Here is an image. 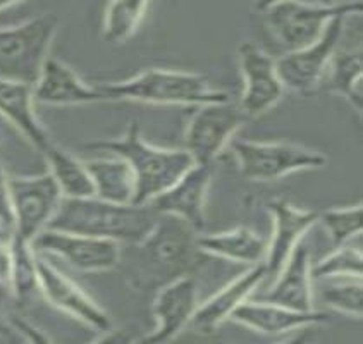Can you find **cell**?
<instances>
[{
  "label": "cell",
  "instance_id": "cell-23",
  "mask_svg": "<svg viewBox=\"0 0 363 344\" xmlns=\"http://www.w3.org/2000/svg\"><path fill=\"white\" fill-rule=\"evenodd\" d=\"M94 183L95 196L114 204H133L135 200V176L128 162L118 155L84 160Z\"/></svg>",
  "mask_w": 363,
  "mask_h": 344
},
{
  "label": "cell",
  "instance_id": "cell-18",
  "mask_svg": "<svg viewBox=\"0 0 363 344\" xmlns=\"http://www.w3.org/2000/svg\"><path fill=\"white\" fill-rule=\"evenodd\" d=\"M265 277H269L265 264L252 265L240 277L225 284L223 289L217 291L207 301L196 306L189 327L201 335L213 334L224 322L229 321L233 311L241 303L252 296L253 291L264 282Z\"/></svg>",
  "mask_w": 363,
  "mask_h": 344
},
{
  "label": "cell",
  "instance_id": "cell-19",
  "mask_svg": "<svg viewBox=\"0 0 363 344\" xmlns=\"http://www.w3.org/2000/svg\"><path fill=\"white\" fill-rule=\"evenodd\" d=\"M267 209L272 216L274 231L264 264L269 275H276L284 265V262L288 260L294 246L317 224L318 212L298 209L296 205L286 200H272Z\"/></svg>",
  "mask_w": 363,
  "mask_h": 344
},
{
  "label": "cell",
  "instance_id": "cell-34",
  "mask_svg": "<svg viewBox=\"0 0 363 344\" xmlns=\"http://www.w3.org/2000/svg\"><path fill=\"white\" fill-rule=\"evenodd\" d=\"M24 0H0V11L7 9V7L16 6V4H21Z\"/></svg>",
  "mask_w": 363,
  "mask_h": 344
},
{
  "label": "cell",
  "instance_id": "cell-3",
  "mask_svg": "<svg viewBox=\"0 0 363 344\" xmlns=\"http://www.w3.org/2000/svg\"><path fill=\"white\" fill-rule=\"evenodd\" d=\"M199 231L183 218L159 213L150 233L138 245V286L159 289L181 275L191 274L199 262Z\"/></svg>",
  "mask_w": 363,
  "mask_h": 344
},
{
  "label": "cell",
  "instance_id": "cell-33",
  "mask_svg": "<svg viewBox=\"0 0 363 344\" xmlns=\"http://www.w3.org/2000/svg\"><path fill=\"white\" fill-rule=\"evenodd\" d=\"M281 2H289V0H257V9L264 12L265 9H269V7L276 6V4H281Z\"/></svg>",
  "mask_w": 363,
  "mask_h": 344
},
{
  "label": "cell",
  "instance_id": "cell-16",
  "mask_svg": "<svg viewBox=\"0 0 363 344\" xmlns=\"http://www.w3.org/2000/svg\"><path fill=\"white\" fill-rule=\"evenodd\" d=\"M229 321L240 323L246 329H252L253 333L277 338V335L296 333L300 329L328 322V315L317 310H293L277 303L264 301V299L252 301L248 298L233 311Z\"/></svg>",
  "mask_w": 363,
  "mask_h": 344
},
{
  "label": "cell",
  "instance_id": "cell-14",
  "mask_svg": "<svg viewBox=\"0 0 363 344\" xmlns=\"http://www.w3.org/2000/svg\"><path fill=\"white\" fill-rule=\"evenodd\" d=\"M199 305V287L191 274L181 275L160 286L152 305L155 329L143 335L140 341L150 344L172 341L184 327L189 326Z\"/></svg>",
  "mask_w": 363,
  "mask_h": 344
},
{
  "label": "cell",
  "instance_id": "cell-28",
  "mask_svg": "<svg viewBox=\"0 0 363 344\" xmlns=\"http://www.w3.org/2000/svg\"><path fill=\"white\" fill-rule=\"evenodd\" d=\"M363 275V255L353 246H336L334 252L312 265V279H341Z\"/></svg>",
  "mask_w": 363,
  "mask_h": 344
},
{
  "label": "cell",
  "instance_id": "cell-36",
  "mask_svg": "<svg viewBox=\"0 0 363 344\" xmlns=\"http://www.w3.org/2000/svg\"><path fill=\"white\" fill-rule=\"evenodd\" d=\"M322 2L328 4V6H329V4H336V0H322Z\"/></svg>",
  "mask_w": 363,
  "mask_h": 344
},
{
  "label": "cell",
  "instance_id": "cell-8",
  "mask_svg": "<svg viewBox=\"0 0 363 344\" xmlns=\"http://www.w3.org/2000/svg\"><path fill=\"white\" fill-rule=\"evenodd\" d=\"M14 231L12 234L31 243L57 212L62 193L50 172L42 176H7Z\"/></svg>",
  "mask_w": 363,
  "mask_h": 344
},
{
  "label": "cell",
  "instance_id": "cell-27",
  "mask_svg": "<svg viewBox=\"0 0 363 344\" xmlns=\"http://www.w3.org/2000/svg\"><path fill=\"white\" fill-rule=\"evenodd\" d=\"M150 0H111L104 16V40L112 45L124 43L136 33Z\"/></svg>",
  "mask_w": 363,
  "mask_h": 344
},
{
  "label": "cell",
  "instance_id": "cell-30",
  "mask_svg": "<svg viewBox=\"0 0 363 344\" xmlns=\"http://www.w3.org/2000/svg\"><path fill=\"white\" fill-rule=\"evenodd\" d=\"M322 299L329 309L362 318L363 315V286L362 279L341 277V281L330 282L320 291Z\"/></svg>",
  "mask_w": 363,
  "mask_h": 344
},
{
  "label": "cell",
  "instance_id": "cell-2",
  "mask_svg": "<svg viewBox=\"0 0 363 344\" xmlns=\"http://www.w3.org/2000/svg\"><path fill=\"white\" fill-rule=\"evenodd\" d=\"M88 150L118 155L128 162L135 176V200L133 204L145 205L153 198L167 192L184 172L191 167V155L186 150L159 148L141 138L136 121L129 124L124 136L116 140L94 141Z\"/></svg>",
  "mask_w": 363,
  "mask_h": 344
},
{
  "label": "cell",
  "instance_id": "cell-17",
  "mask_svg": "<svg viewBox=\"0 0 363 344\" xmlns=\"http://www.w3.org/2000/svg\"><path fill=\"white\" fill-rule=\"evenodd\" d=\"M35 104L43 105H88L107 102L99 87L88 84L71 66L55 57H48L33 84Z\"/></svg>",
  "mask_w": 363,
  "mask_h": 344
},
{
  "label": "cell",
  "instance_id": "cell-21",
  "mask_svg": "<svg viewBox=\"0 0 363 344\" xmlns=\"http://www.w3.org/2000/svg\"><path fill=\"white\" fill-rule=\"evenodd\" d=\"M0 116L18 129L40 153L52 143L35 114L33 84L0 78Z\"/></svg>",
  "mask_w": 363,
  "mask_h": 344
},
{
  "label": "cell",
  "instance_id": "cell-6",
  "mask_svg": "<svg viewBox=\"0 0 363 344\" xmlns=\"http://www.w3.org/2000/svg\"><path fill=\"white\" fill-rule=\"evenodd\" d=\"M238 167L248 181H277L293 172L313 171L328 164L317 150L284 141H231Z\"/></svg>",
  "mask_w": 363,
  "mask_h": 344
},
{
  "label": "cell",
  "instance_id": "cell-32",
  "mask_svg": "<svg viewBox=\"0 0 363 344\" xmlns=\"http://www.w3.org/2000/svg\"><path fill=\"white\" fill-rule=\"evenodd\" d=\"M12 270V248L9 240H0V286L9 287Z\"/></svg>",
  "mask_w": 363,
  "mask_h": 344
},
{
  "label": "cell",
  "instance_id": "cell-10",
  "mask_svg": "<svg viewBox=\"0 0 363 344\" xmlns=\"http://www.w3.org/2000/svg\"><path fill=\"white\" fill-rule=\"evenodd\" d=\"M36 253H50L62 258L79 272H106L116 269L123 258V245L88 234L45 229L31 241Z\"/></svg>",
  "mask_w": 363,
  "mask_h": 344
},
{
  "label": "cell",
  "instance_id": "cell-4",
  "mask_svg": "<svg viewBox=\"0 0 363 344\" xmlns=\"http://www.w3.org/2000/svg\"><path fill=\"white\" fill-rule=\"evenodd\" d=\"M107 102H138L152 105H199L229 100V93L216 90L207 78L195 72L147 69L124 81L96 84Z\"/></svg>",
  "mask_w": 363,
  "mask_h": 344
},
{
  "label": "cell",
  "instance_id": "cell-5",
  "mask_svg": "<svg viewBox=\"0 0 363 344\" xmlns=\"http://www.w3.org/2000/svg\"><path fill=\"white\" fill-rule=\"evenodd\" d=\"M57 28L59 19L54 14L0 28V78L35 84L48 59Z\"/></svg>",
  "mask_w": 363,
  "mask_h": 344
},
{
  "label": "cell",
  "instance_id": "cell-20",
  "mask_svg": "<svg viewBox=\"0 0 363 344\" xmlns=\"http://www.w3.org/2000/svg\"><path fill=\"white\" fill-rule=\"evenodd\" d=\"M274 277H276L274 286L260 299L293 310H313L312 262H310L308 246L303 241L294 246L288 260Z\"/></svg>",
  "mask_w": 363,
  "mask_h": 344
},
{
  "label": "cell",
  "instance_id": "cell-11",
  "mask_svg": "<svg viewBox=\"0 0 363 344\" xmlns=\"http://www.w3.org/2000/svg\"><path fill=\"white\" fill-rule=\"evenodd\" d=\"M346 18L350 16H337L330 19L324 33L315 42L300 50L286 52L282 57L276 59L277 74L284 88L298 93H310L315 90L318 83H322L329 60L342 36Z\"/></svg>",
  "mask_w": 363,
  "mask_h": 344
},
{
  "label": "cell",
  "instance_id": "cell-24",
  "mask_svg": "<svg viewBox=\"0 0 363 344\" xmlns=\"http://www.w3.org/2000/svg\"><path fill=\"white\" fill-rule=\"evenodd\" d=\"M345 30V28H342ZM342 38V36H341ZM362 74H363V52L362 43L357 47L337 43L333 57L329 60L324 78L328 79V90L337 93L350 100L358 112L362 111Z\"/></svg>",
  "mask_w": 363,
  "mask_h": 344
},
{
  "label": "cell",
  "instance_id": "cell-15",
  "mask_svg": "<svg viewBox=\"0 0 363 344\" xmlns=\"http://www.w3.org/2000/svg\"><path fill=\"white\" fill-rule=\"evenodd\" d=\"M213 164H193L176 184H172L162 195L155 196L148 205L157 213H171L186 221L193 229L200 233L205 228V205L211 189Z\"/></svg>",
  "mask_w": 363,
  "mask_h": 344
},
{
  "label": "cell",
  "instance_id": "cell-9",
  "mask_svg": "<svg viewBox=\"0 0 363 344\" xmlns=\"http://www.w3.org/2000/svg\"><path fill=\"white\" fill-rule=\"evenodd\" d=\"M195 109L184 133V150L195 164H213L243 126L246 116L231 99Z\"/></svg>",
  "mask_w": 363,
  "mask_h": 344
},
{
  "label": "cell",
  "instance_id": "cell-7",
  "mask_svg": "<svg viewBox=\"0 0 363 344\" xmlns=\"http://www.w3.org/2000/svg\"><path fill=\"white\" fill-rule=\"evenodd\" d=\"M362 0H352L342 4H322L310 6L301 0H289L265 9L267 26L286 48V52L300 50L324 33L330 19L337 16L362 14Z\"/></svg>",
  "mask_w": 363,
  "mask_h": 344
},
{
  "label": "cell",
  "instance_id": "cell-12",
  "mask_svg": "<svg viewBox=\"0 0 363 344\" xmlns=\"http://www.w3.org/2000/svg\"><path fill=\"white\" fill-rule=\"evenodd\" d=\"M36 270L40 294L52 306L67 314L74 321L91 327L96 333H111L112 322L107 311L88 296L72 279L40 257V253H36Z\"/></svg>",
  "mask_w": 363,
  "mask_h": 344
},
{
  "label": "cell",
  "instance_id": "cell-22",
  "mask_svg": "<svg viewBox=\"0 0 363 344\" xmlns=\"http://www.w3.org/2000/svg\"><path fill=\"white\" fill-rule=\"evenodd\" d=\"M269 243L257 231L241 226L224 233L199 234V250L201 253L225 258L245 265L264 264Z\"/></svg>",
  "mask_w": 363,
  "mask_h": 344
},
{
  "label": "cell",
  "instance_id": "cell-13",
  "mask_svg": "<svg viewBox=\"0 0 363 344\" xmlns=\"http://www.w3.org/2000/svg\"><path fill=\"white\" fill-rule=\"evenodd\" d=\"M243 95L240 109L246 117L264 116L276 107L284 95V84L277 74L276 59L253 43L245 42L238 50Z\"/></svg>",
  "mask_w": 363,
  "mask_h": 344
},
{
  "label": "cell",
  "instance_id": "cell-29",
  "mask_svg": "<svg viewBox=\"0 0 363 344\" xmlns=\"http://www.w3.org/2000/svg\"><path fill=\"white\" fill-rule=\"evenodd\" d=\"M363 209L362 205L352 206H337V209H329L324 213H318V222L324 224L328 231L333 246L346 245L350 240L362 233L363 229Z\"/></svg>",
  "mask_w": 363,
  "mask_h": 344
},
{
  "label": "cell",
  "instance_id": "cell-35",
  "mask_svg": "<svg viewBox=\"0 0 363 344\" xmlns=\"http://www.w3.org/2000/svg\"><path fill=\"white\" fill-rule=\"evenodd\" d=\"M9 238H12L11 231H7L6 228H2V226H0V240H9Z\"/></svg>",
  "mask_w": 363,
  "mask_h": 344
},
{
  "label": "cell",
  "instance_id": "cell-1",
  "mask_svg": "<svg viewBox=\"0 0 363 344\" xmlns=\"http://www.w3.org/2000/svg\"><path fill=\"white\" fill-rule=\"evenodd\" d=\"M157 216L148 204H114L99 196L62 198L47 229L138 245L152 231Z\"/></svg>",
  "mask_w": 363,
  "mask_h": 344
},
{
  "label": "cell",
  "instance_id": "cell-31",
  "mask_svg": "<svg viewBox=\"0 0 363 344\" xmlns=\"http://www.w3.org/2000/svg\"><path fill=\"white\" fill-rule=\"evenodd\" d=\"M0 226L7 231H14V217H12L9 184H7V176L0 165Z\"/></svg>",
  "mask_w": 363,
  "mask_h": 344
},
{
  "label": "cell",
  "instance_id": "cell-25",
  "mask_svg": "<svg viewBox=\"0 0 363 344\" xmlns=\"http://www.w3.org/2000/svg\"><path fill=\"white\" fill-rule=\"evenodd\" d=\"M42 155L48 165V172L55 179L64 198L95 196L94 183L84 160L76 159L72 153L60 148L54 141L43 150Z\"/></svg>",
  "mask_w": 363,
  "mask_h": 344
},
{
  "label": "cell",
  "instance_id": "cell-26",
  "mask_svg": "<svg viewBox=\"0 0 363 344\" xmlns=\"http://www.w3.org/2000/svg\"><path fill=\"white\" fill-rule=\"evenodd\" d=\"M12 270L9 289L19 306L28 305L40 293L38 270H36V252L31 243L14 236L11 238Z\"/></svg>",
  "mask_w": 363,
  "mask_h": 344
}]
</instances>
